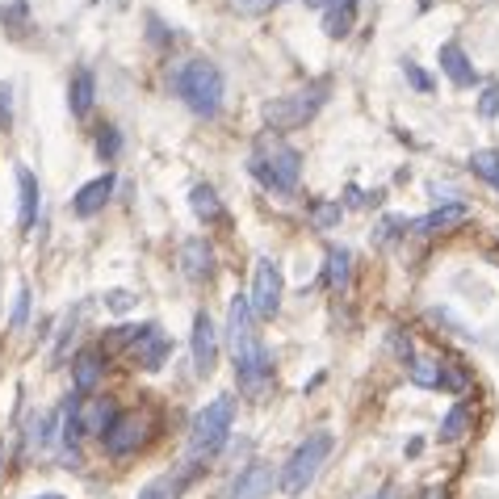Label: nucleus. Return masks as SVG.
<instances>
[{"label":"nucleus","instance_id":"obj_1","mask_svg":"<svg viewBox=\"0 0 499 499\" xmlns=\"http://www.w3.org/2000/svg\"><path fill=\"white\" fill-rule=\"evenodd\" d=\"M248 172L273 194H294L298 177H303V152L278 139V135H261L248 155Z\"/></svg>","mask_w":499,"mask_h":499},{"label":"nucleus","instance_id":"obj_2","mask_svg":"<svg viewBox=\"0 0 499 499\" xmlns=\"http://www.w3.org/2000/svg\"><path fill=\"white\" fill-rule=\"evenodd\" d=\"M172 93H177L197 118H214L222 105V71L210 59H185L172 68Z\"/></svg>","mask_w":499,"mask_h":499},{"label":"nucleus","instance_id":"obj_3","mask_svg":"<svg viewBox=\"0 0 499 499\" xmlns=\"http://www.w3.org/2000/svg\"><path fill=\"white\" fill-rule=\"evenodd\" d=\"M231 424H236V399L231 395L210 399L194 416V428H189V462L214 458L222 445H227V437H231Z\"/></svg>","mask_w":499,"mask_h":499},{"label":"nucleus","instance_id":"obj_4","mask_svg":"<svg viewBox=\"0 0 499 499\" xmlns=\"http://www.w3.org/2000/svg\"><path fill=\"white\" fill-rule=\"evenodd\" d=\"M332 432H311L298 449L290 453V462L281 466V474H278V487L286 491L290 499H298L306 491V487L320 478V470H323V462H328V453H332Z\"/></svg>","mask_w":499,"mask_h":499},{"label":"nucleus","instance_id":"obj_5","mask_svg":"<svg viewBox=\"0 0 499 499\" xmlns=\"http://www.w3.org/2000/svg\"><path fill=\"white\" fill-rule=\"evenodd\" d=\"M328 88H332L328 80H311L306 88H294V93H286V97H273L269 105H264V122L273 126V130H298V126H306L315 113L323 110Z\"/></svg>","mask_w":499,"mask_h":499},{"label":"nucleus","instance_id":"obj_6","mask_svg":"<svg viewBox=\"0 0 499 499\" xmlns=\"http://www.w3.org/2000/svg\"><path fill=\"white\" fill-rule=\"evenodd\" d=\"M231 361H236V382H239V390H244V399L264 403L273 395V357H269V348L261 345V336L248 340V345H239L236 353H231Z\"/></svg>","mask_w":499,"mask_h":499},{"label":"nucleus","instance_id":"obj_7","mask_svg":"<svg viewBox=\"0 0 499 499\" xmlns=\"http://www.w3.org/2000/svg\"><path fill=\"white\" fill-rule=\"evenodd\" d=\"M113 340H118V345H130V357L139 361L143 370H160V365L168 361V353H172V340L164 336V328H160V323L118 328V332H113Z\"/></svg>","mask_w":499,"mask_h":499},{"label":"nucleus","instance_id":"obj_8","mask_svg":"<svg viewBox=\"0 0 499 499\" xmlns=\"http://www.w3.org/2000/svg\"><path fill=\"white\" fill-rule=\"evenodd\" d=\"M281 294H286V278H281V264L261 256L256 261V278H252V294H248V306H252V320H273L281 311Z\"/></svg>","mask_w":499,"mask_h":499},{"label":"nucleus","instance_id":"obj_9","mask_svg":"<svg viewBox=\"0 0 499 499\" xmlns=\"http://www.w3.org/2000/svg\"><path fill=\"white\" fill-rule=\"evenodd\" d=\"M147 432H152V420L143 412H118L113 424L105 428V437H101V445H105L110 458H130V453H139L147 445Z\"/></svg>","mask_w":499,"mask_h":499},{"label":"nucleus","instance_id":"obj_10","mask_svg":"<svg viewBox=\"0 0 499 499\" xmlns=\"http://www.w3.org/2000/svg\"><path fill=\"white\" fill-rule=\"evenodd\" d=\"M189 348H194L197 378L214 374V365H219V332H214V323H210L206 311H197V315H194V336H189Z\"/></svg>","mask_w":499,"mask_h":499},{"label":"nucleus","instance_id":"obj_11","mask_svg":"<svg viewBox=\"0 0 499 499\" xmlns=\"http://www.w3.org/2000/svg\"><path fill=\"white\" fill-rule=\"evenodd\" d=\"M278 487V474L269 462H248V466H239L236 483L227 491V499H264L269 491Z\"/></svg>","mask_w":499,"mask_h":499},{"label":"nucleus","instance_id":"obj_12","mask_svg":"<svg viewBox=\"0 0 499 499\" xmlns=\"http://www.w3.org/2000/svg\"><path fill=\"white\" fill-rule=\"evenodd\" d=\"M197 474H202V462H185V466H177V470L152 478V483L139 491V499H180L189 487L197 483Z\"/></svg>","mask_w":499,"mask_h":499},{"label":"nucleus","instance_id":"obj_13","mask_svg":"<svg viewBox=\"0 0 499 499\" xmlns=\"http://www.w3.org/2000/svg\"><path fill=\"white\" fill-rule=\"evenodd\" d=\"M113 172H101V177H93L88 185H80L76 189V197H71V214L76 219H93V214H101L105 210V202L113 197Z\"/></svg>","mask_w":499,"mask_h":499},{"label":"nucleus","instance_id":"obj_14","mask_svg":"<svg viewBox=\"0 0 499 499\" xmlns=\"http://www.w3.org/2000/svg\"><path fill=\"white\" fill-rule=\"evenodd\" d=\"M113 416H118V407H113V399L105 395V399H76V424H80V437H105V428L113 424Z\"/></svg>","mask_w":499,"mask_h":499},{"label":"nucleus","instance_id":"obj_15","mask_svg":"<svg viewBox=\"0 0 499 499\" xmlns=\"http://www.w3.org/2000/svg\"><path fill=\"white\" fill-rule=\"evenodd\" d=\"M470 219V210L462 206V202H449V206L432 210L424 219H407V236H441V231H453L462 222Z\"/></svg>","mask_w":499,"mask_h":499},{"label":"nucleus","instance_id":"obj_16","mask_svg":"<svg viewBox=\"0 0 499 499\" xmlns=\"http://www.w3.org/2000/svg\"><path fill=\"white\" fill-rule=\"evenodd\" d=\"M437 63H441V71L449 76V84H453V88H470V84H478V68H474L470 55L462 51V42H441Z\"/></svg>","mask_w":499,"mask_h":499},{"label":"nucleus","instance_id":"obj_17","mask_svg":"<svg viewBox=\"0 0 499 499\" xmlns=\"http://www.w3.org/2000/svg\"><path fill=\"white\" fill-rule=\"evenodd\" d=\"M180 273L189 281H210V273H214V248L202 236L180 244Z\"/></svg>","mask_w":499,"mask_h":499},{"label":"nucleus","instance_id":"obj_18","mask_svg":"<svg viewBox=\"0 0 499 499\" xmlns=\"http://www.w3.org/2000/svg\"><path fill=\"white\" fill-rule=\"evenodd\" d=\"M101 378H105V353L101 348L76 353V361H71V387L80 390V395H93L101 387Z\"/></svg>","mask_w":499,"mask_h":499},{"label":"nucleus","instance_id":"obj_19","mask_svg":"<svg viewBox=\"0 0 499 499\" xmlns=\"http://www.w3.org/2000/svg\"><path fill=\"white\" fill-rule=\"evenodd\" d=\"M248 340H256V332H252V306H248V294H236L231 306H227V345L236 353Z\"/></svg>","mask_w":499,"mask_h":499},{"label":"nucleus","instance_id":"obj_20","mask_svg":"<svg viewBox=\"0 0 499 499\" xmlns=\"http://www.w3.org/2000/svg\"><path fill=\"white\" fill-rule=\"evenodd\" d=\"M17 194H21V214H17V227L29 231L34 222H38V177L29 172L26 164H17Z\"/></svg>","mask_w":499,"mask_h":499},{"label":"nucleus","instance_id":"obj_21","mask_svg":"<svg viewBox=\"0 0 499 499\" xmlns=\"http://www.w3.org/2000/svg\"><path fill=\"white\" fill-rule=\"evenodd\" d=\"M93 101H97V76H93V68H76V76L68 84V110L76 118H84L93 110Z\"/></svg>","mask_w":499,"mask_h":499},{"label":"nucleus","instance_id":"obj_22","mask_svg":"<svg viewBox=\"0 0 499 499\" xmlns=\"http://www.w3.org/2000/svg\"><path fill=\"white\" fill-rule=\"evenodd\" d=\"M189 206H194V214L206 222V227H222V222H227V206H222V197L214 194L210 185H194V189H189Z\"/></svg>","mask_w":499,"mask_h":499},{"label":"nucleus","instance_id":"obj_23","mask_svg":"<svg viewBox=\"0 0 499 499\" xmlns=\"http://www.w3.org/2000/svg\"><path fill=\"white\" fill-rule=\"evenodd\" d=\"M357 9L361 0H332L328 9H323V29H328V38H345L353 21H357Z\"/></svg>","mask_w":499,"mask_h":499},{"label":"nucleus","instance_id":"obj_24","mask_svg":"<svg viewBox=\"0 0 499 499\" xmlns=\"http://www.w3.org/2000/svg\"><path fill=\"white\" fill-rule=\"evenodd\" d=\"M348 264H353V256H348V248H328V264H323V286H328V290H345L348 286V273H353V269H348Z\"/></svg>","mask_w":499,"mask_h":499},{"label":"nucleus","instance_id":"obj_25","mask_svg":"<svg viewBox=\"0 0 499 499\" xmlns=\"http://www.w3.org/2000/svg\"><path fill=\"white\" fill-rule=\"evenodd\" d=\"M407 378H412V387H420V390H437L441 387V361H428V357L412 361Z\"/></svg>","mask_w":499,"mask_h":499},{"label":"nucleus","instance_id":"obj_26","mask_svg":"<svg viewBox=\"0 0 499 499\" xmlns=\"http://www.w3.org/2000/svg\"><path fill=\"white\" fill-rule=\"evenodd\" d=\"M470 172L474 177H483L491 189H499V152L495 147H483V152L470 155Z\"/></svg>","mask_w":499,"mask_h":499},{"label":"nucleus","instance_id":"obj_27","mask_svg":"<svg viewBox=\"0 0 499 499\" xmlns=\"http://www.w3.org/2000/svg\"><path fill=\"white\" fill-rule=\"evenodd\" d=\"M466 424H470V407L466 403H453V412L441 420V441H458L462 432H466Z\"/></svg>","mask_w":499,"mask_h":499},{"label":"nucleus","instance_id":"obj_28","mask_svg":"<svg viewBox=\"0 0 499 499\" xmlns=\"http://www.w3.org/2000/svg\"><path fill=\"white\" fill-rule=\"evenodd\" d=\"M441 387L453 390V395H462V390L470 387V374L462 370L458 361H441Z\"/></svg>","mask_w":499,"mask_h":499},{"label":"nucleus","instance_id":"obj_29","mask_svg":"<svg viewBox=\"0 0 499 499\" xmlns=\"http://www.w3.org/2000/svg\"><path fill=\"white\" fill-rule=\"evenodd\" d=\"M387 345H390V353H395L403 365H412V361H416V345H412V336L403 332V328H390V332H387Z\"/></svg>","mask_w":499,"mask_h":499},{"label":"nucleus","instance_id":"obj_30","mask_svg":"<svg viewBox=\"0 0 499 499\" xmlns=\"http://www.w3.org/2000/svg\"><path fill=\"white\" fill-rule=\"evenodd\" d=\"M97 152H101V160H105V164H113V160H118V152H122V135H118L113 126H101Z\"/></svg>","mask_w":499,"mask_h":499},{"label":"nucleus","instance_id":"obj_31","mask_svg":"<svg viewBox=\"0 0 499 499\" xmlns=\"http://www.w3.org/2000/svg\"><path fill=\"white\" fill-rule=\"evenodd\" d=\"M340 214H345V206H340V202H315V206H311V219H315V227H323V231H328V227H336V222H340Z\"/></svg>","mask_w":499,"mask_h":499},{"label":"nucleus","instance_id":"obj_32","mask_svg":"<svg viewBox=\"0 0 499 499\" xmlns=\"http://www.w3.org/2000/svg\"><path fill=\"white\" fill-rule=\"evenodd\" d=\"M26 315H29V286H21L13 298V315H9V332H21L26 328Z\"/></svg>","mask_w":499,"mask_h":499},{"label":"nucleus","instance_id":"obj_33","mask_svg":"<svg viewBox=\"0 0 499 499\" xmlns=\"http://www.w3.org/2000/svg\"><path fill=\"white\" fill-rule=\"evenodd\" d=\"M403 76L412 80V88H416V93H432V76H428L424 68H420V63H412V59H403Z\"/></svg>","mask_w":499,"mask_h":499},{"label":"nucleus","instance_id":"obj_34","mask_svg":"<svg viewBox=\"0 0 499 499\" xmlns=\"http://www.w3.org/2000/svg\"><path fill=\"white\" fill-rule=\"evenodd\" d=\"M478 113H483L487 122H491V118H499V80H491L483 88V97H478Z\"/></svg>","mask_w":499,"mask_h":499},{"label":"nucleus","instance_id":"obj_35","mask_svg":"<svg viewBox=\"0 0 499 499\" xmlns=\"http://www.w3.org/2000/svg\"><path fill=\"white\" fill-rule=\"evenodd\" d=\"M0 21L4 26H26V0H13L9 9H0Z\"/></svg>","mask_w":499,"mask_h":499},{"label":"nucleus","instance_id":"obj_36","mask_svg":"<svg viewBox=\"0 0 499 499\" xmlns=\"http://www.w3.org/2000/svg\"><path fill=\"white\" fill-rule=\"evenodd\" d=\"M105 306H110V311H130V306H135V294L113 290V294H105Z\"/></svg>","mask_w":499,"mask_h":499},{"label":"nucleus","instance_id":"obj_37","mask_svg":"<svg viewBox=\"0 0 499 499\" xmlns=\"http://www.w3.org/2000/svg\"><path fill=\"white\" fill-rule=\"evenodd\" d=\"M231 4H236L239 13H264V9H269L273 0H231Z\"/></svg>","mask_w":499,"mask_h":499},{"label":"nucleus","instance_id":"obj_38","mask_svg":"<svg viewBox=\"0 0 499 499\" xmlns=\"http://www.w3.org/2000/svg\"><path fill=\"white\" fill-rule=\"evenodd\" d=\"M9 110H13V88L0 84V122H9Z\"/></svg>","mask_w":499,"mask_h":499},{"label":"nucleus","instance_id":"obj_39","mask_svg":"<svg viewBox=\"0 0 499 499\" xmlns=\"http://www.w3.org/2000/svg\"><path fill=\"white\" fill-rule=\"evenodd\" d=\"M147 21H152V42H155V46H164V42H172V34H168L164 26H160V17H147Z\"/></svg>","mask_w":499,"mask_h":499},{"label":"nucleus","instance_id":"obj_40","mask_svg":"<svg viewBox=\"0 0 499 499\" xmlns=\"http://www.w3.org/2000/svg\"><path fill=\"white\" fill-rule=\"evenodd\" d=\"M370 499H395V487H382L378 495H370Z\"/></svg>","mask_w":499,"mask_h":499},{"label":"nucleus","instance_id":"obj_41","mask_svg":"<svg viewBox=\"0 0 499 499\" xmlns=\"http://www.w3.org/2000/svg\"><path fill=\"white\" fill-rule=\"evenodd\" d=\"M332 0H306V9H328Z\"/></svg>","mask_w":499,"mask_h":499},{"label":"nucleus","instance_id":"obj_42","mask_svg":"<svg viewBox=\"0 0 499 499\" xmlns=\"http://www.w3.org/2000/svg\"><path fill=\"white\" fill-rule=\"evenodd\" d=\"M424 499H445L441 491H437V487H432V491H424Z\"/></svg>","mask_w":499,"mask_h":499},{"label":"nucleus","instance_id":"obj_43","mask_svg":"<svg viewBox=\"0 0 499 499\" xmlns=\"http://www.w3.org/2000/svg\"><path fill=\"white\" fill-rule=\"evenodd\" d=\"M34 499H63L59 491H46V495H34Z\"/></svg>","mask_w":499,"mask_h":499},{"label":"nucleus","instance_id":"obj_44","mask_svg":"<svg viewBox=\"0 0 499 499\" xmlns=\"http://www.w3.org/2000/svg\"><path fill=\"white\" fill-rule=\"evenodd\" d=\"M0 470H4V449H0Z\"/></svg>","mask_w":499,"mask_h":499},{"label":"nucleus","instance_id":"obj_45","mask_svg":"<svg viewBox=\"0 0 499 499\" xmlns=\"http://www.w3.org/2000/svg\"><path fill=\"white\" fill-rule=\"evenodd\" d=\"M420 9H428V0H420Z\"/></svg>","mask_w":499,"mask_h":499}]
</instances>
